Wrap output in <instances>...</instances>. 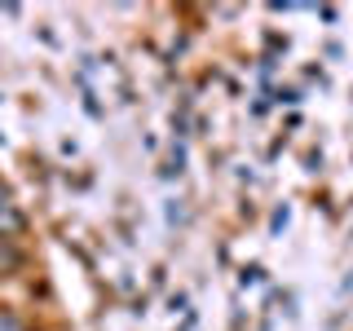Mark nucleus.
I'll use <instances>...</instances> for the list:
<instances>
[{
	"label": "nucleus",
	"instance_id": "obj_1",
	"mask_svg": "<svg viewBox=\"0 0 353 331\" xmlns=\"http://www.w3.org/2000/svg\"><path fill=\"white\" fill-rule=\"evenodd\" d=\"M0 331H27V323H22L14 309H0Z\"/></svg>",
	"mask_w": 353,
	"mask_h": 331
}]
</instances>
